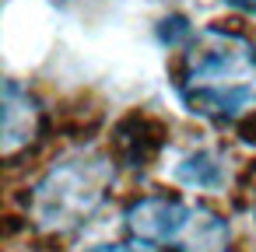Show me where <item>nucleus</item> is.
<instances>
[{
  "label": "nucleus",
  "mask_w": 256,
  "mask_h": 252,
  "mask_svg": "<svg viewBox=\"0 0 256 252\" xmlns=\"http://www.w3.org/2000/svg\"><path fill=\"white\" fill-rule=\"evenodd\" d=\"M116 182V165L102 151H74L46 168L32 189V221L50 235L78 231L106 203Z\"/></svg>",
  "instance_id": "f03ea898"
},
{
  "label": "nucleus",
  "mask_w": 256,
  "mask_h": 252,
  "mask_svg": "<svg viewBox=\"0 0 256 252\" xmlns=\"http://www.w3.org/2000/svg\"><path fill=\"white\" fill-rule=\"evenodd\" d=\"M88 252H148V249L144 245H120V242H112V245H95Z\"/></svg>",
  "instance_id": "0eeeda50"
},
{
  "label": "nucleus",
  "mask_w": 256,
  "mask_h": 252,
  "mask_svg": "<svg viewBox=\"0 0 256 252\" xmlns=\"http://www.w3.org/2000/svg\"><path fill=\"white\" fill-rule=\"evenodd\" d=\"M252 221H256V200H252Z\"/></svg>",
  "instance_id": "1a4fd4ad"
},
{
  "label": "nucleus",
  "mask_w": 256,
  "mask_h": 252,
  "mask_svg": "<svg viewBox=\"0 0 256 252\" xmlns=\"http://www.w3.org/2000/svg\"><path fill=\"white\" fill-rule=\"evenodd\" d=\"M172 179L196 193H221L232 182V165L221 151H190L172 165Z\"/></svg>",
  "instance_id": "39448f33"
},
{
  "label": "nucleus",
  "mask_w": 256,
  "mask_h": 252,
  "mask_svg": "<svg viewBox=\"0 0 256 252\" xmlns=\"http://www.w3.org/2000/svg\"><path fill=\"white\" fill-rule=\"evenodd\" d=\"M123 224L137 245H158L172 252H228L232 228L224 217L179 196H144L123 214Z\"/></svg>",
  "instance_id": "7ed1b4c3"
},
{
  "label": "nucleus",
  "mask_w": 256,
  "mask_h": 252,
  "mask_svg": "<svg viewBox=\"0 0 256 252\" xmlns=\"http://www.w3.org/2000/svg\"><path fill=\"white\" fill-rule=\"evenodd\" d=\"M176 95L207 123L246 119L256 112V42L224 25L193 32L176 67Z\"/></svg>",
  "instance_id": "f257e3e1"
},
{
  "label": "nucleus",
  "mask_w": 256,
  "mask_h": 252,
  "mask_svg": "<svg viewBox=\"0 0 256 252\" xmlns=\"http://www.w3.org/2000/svg\"><path fill=\"white\" fill-rule=\"evenodd\" d=\"M228 7H235V11H242V14H256V0H224Z\"/></svg>",
  "instance_id": "6e6552de"
},
{
  "label": "nucleus",
  "mask_w": 256,
  "mask_h": 252,
  "mask_svg": "<svg viewBox=\"0 0 256 252\" xmlns=\"http://www.w3.org/2000/svg\"><path fill=\"white\" fill-rule=\"evenodd\" d=\"M190 35H193V28L186 25V18H165L162 25H158V39H162V46H168V49H176V46H186L190 42Z\"/></svg>",
  "instance_id": "423d86ee"
},
{
  "label": "nucleus",
  "mask_w": 256,
  "mask_h": 252,
  "mask_svg": "<svg viewBox=\"0 0 256 252\" xmlns=\"http://www.w3.org/2000/svg\"><path fill=\"white\" fill-rule=\"evenodd\" d=\"M0 105H4V130H0V151L4 158H14L22 147H28L39 133V119H42V109H39V98L22 88L18 81H4L0 88Z\"/></svg>",
  "instance_id": "20e7f679"
}]
</instances>
